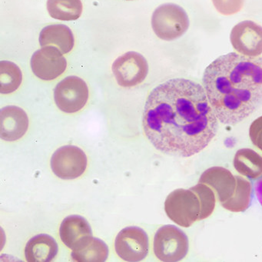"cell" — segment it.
I'll return each instance as SVG.
<instances>
[{
    "label": "cell",
    "instance_id": "ffe728a7",
    "mask_svg": "<svg viewBox=\"0 0 262 262\" xmlns=\"http://www.w3.org/2000/svg\"><path fill=\"white\" fill-rule=\"evenodd\" d=\"M108 255V247L96 237H93L83 248L73 251L71 254L73 260L79 262H104Z\"/></svg>",
    "mask_w": 262,
    "mask_h": 262
},
{
    "label": "cell",
    "instance_id": "7a4b0ae2",
    "mask_svg": "<svg viewBox=\"0 0 262 262\" xmlns=\"http://www.w3.org/2000/svg\"><path fill=\"white\" fill-rule=\"evenodd\" d=\"M202 84L219 120L239 123L262 107V58L220 56L205 70Z\"/></svg>",
    "mask_w": 262,
    "mask_h": 262
},
{
    "label": "cell",
    "instance_id": "d6986e66",
    "mask_svg": "<svg viewBox=\"0 0 262 262\" xmlns=\"http://www.w3.org/2000/svg\"><path fill=\"white\" fill-rule=\"evenodd\" d=\"M235 191L231 199L221 204L225 209L232 212H242L248 209L251 202L252 188L249 181L242 176H236Z\"/></svg>",
    "mask_w": 262,
    "mask_h": 262
},
{
    "label": "cell",
    "instance_id": "5bb4252c",
    "mask_svg": "<svg viewBox=\"0 0 262 262\" xmlns=\"http://www.w3.org/2000/svg\"><path fill=\"white\" fill-rule=\"evenodd\" d=\"M199 183L205 184L212 188L217 194L221 204L232 197L235 191V176L222 167H212L205 170L199 179Z\"/></svg>",
    "mask_w": 262,
    "mask_h": 262
},
{
    "label": "cell",
    "instance_id": "277c9868",
    "mask_svg": "<svg viewBox=\"0 0 262 262\" xmlns=\"http://www.w3.org/2000/svg\"><path fill=\"white\" fill-rule=\"evenodd\" d=\"M153 248L156 257L165 262L179 261L186 257L189 248L188 238L174 225H165L158 230Z\"/></svg>",
    "mask_w": 262,
    "mask_h": 262
},
{
    "label": "cell",
    "instance_id": "ba28073f",
    "mask_svg": "<svg viewBox=\"0 0 262 262\" xmlns=\"http://www.w3.org/2000/svg\"><path fill=\"white\" fill-rule=\"evenodd\" d=\"M87 163L86 155L74 145H65L58 148L51 159L53 173L60 179L69 180L82 176L86 169Z\"/></svg>",
    "mask_w": 262,
    "mask_h": 262
},
{
    "label": "cell",
    "instance_id": "7402d4cb",
    "mask_svg": "<svg viewBox=\"0 0 262 262\" xmlns=\"http://www.w3.org/2000/svg\"><path fill=\"white\" fill-rule=\"evenodd\" d=\"M190 189L197 194L200 202L199 221L203 220L211 215L215 207V196L212 189L203 183L198 184Z\"/></svg>",
    "mask_w": 262,
    "mask_h": 262
},
{
    "label": "cell",
    "instance_id": "5b68a950",
    "mask_svg": "<svg viewBox=\"0 0 262 262\" xmlns=\"http://www.w3.org/2000/svg\"><path fill=\"white\" fill-rule=\"evenodd\" d=\"M165 211L174 223L184 228L199 221L200 202L191 189H177L170 193L165 202Z\"/></svg>",
    "mask_w": 262,
    "mask_h": 262
},
{
    "label": "cell",
    "instance_id": "8fae6325",
    "mask_svg": "<svg viewBox=\"0 0 262 262\" xmlns=\"http://www.w3.org/2000/svg\"><path fill=\"white\" fill-rule=\"evenodd\" d=\"M231 45L239 54L257 57L262 54V27L245 20L234 27L230 35Z\"/></svg>",
    "mask_w": 262,
    "mask_h": 262
},
{
    "label": "cell",
    "instance_id": "e0dca14e",
    "mask_svg": "<svg viewBox=\"0 0 262 262\" xmlns=\"http://www.w3.org/2000/svg\"><path fill=\"white\" fill-rule=\"evenodd\" d=\"M234 167L237 172L251 179L262 176V156L254 150L242 148L235 153Z\"/></svg>",
    "mask_w": 262,
    "mask_h": 262
},
{
    "label": "cell",
    "instance_id": "52a82bcc",
    "mask_svg": "<svg viewBox=\"0 0 262 262\" xmlns=\"http://www.w3.org/2000/svg\"><path fill=\"white\" fill-rule=\"evenodd\" d=\"M112 70L120 86L131 88L145 80L148 76V65L143 56L128 52L115 60Z\"/></svg>",
    "mask_w": 262,
    "mask_h": 262
},
{
    "label": "cell",
    "instance_id": "4fadbf2b",
    "mask_svg": "<svg viewBox=\"0 0 262 262\" xmlns=\"http://www.w3.org/2000/svg\"><path fill=\"white\" fill-rule=\"evenodd\" d=\"M29 128V118L19 107L9 105L0 112V136L3 140L15 142L24 137Z\"/></svg>",
    "mask_w": 262,
    "mask_h": 262
},
{
    "label": "cell",
    "instance_id": "7c38bea8",
    "mask_svg": "<svg viewBox=\"0 0 262 262\" xmlns=\"http://www.w3.org/2000/svg\"><path fill=\"white\" fill-rule=\"evenodd\" d=\"M59 237L72 251L83 248L93 237L90 224L86 219L79 215H70L62 221Z\"/></svg>",
    "mask_w": 262,
    "mask_h": 262
},
{
    "label": "cell",
    "instance_id": "d4e9b609",
    "mask_svg": "<svg viewBox=\"0 0 262 262\" xmlns=\"http://www.w3.org/2000/svg\"><path fill=\"white\" fill-rule=\"evenodd\" d=\"M254 188H255L256 196H257V200H258L260 205L262 206V178L257 181Z\"/></svg>",
    "mask_w": 262,
    "mask_h": 262
},
{
    "label": "cell",
    "instance_id": "2e32d148",
    "mask_svg": "<svg viewBox=\"0 0 262 262\" xmlns=\"http://www.w3.org/2000/svg\"><path fill=\"white\" fill-rule=\"evenodd\" d=\"M39 43L42 47L47 46L57 47L62 54H68L74 47V36L67 26L55 24L42 29L39 34Z\"/></svg>",
    "mask_w": 262,
    "mask_h": 262
},
{
    "label": "cell",
    "instance_id": "6da1fadb",
    "mask_svg": "<svg viewBox=\"0 0 262 262\" xmlns=\"http://www.w3.org/2000/svg\"><path fill=\"white\" fill-rule=\"evenodd\" d=\"M142 123L156 149L183 158L205 149L219 128L203 87L180 78L166 81L149 93Z\"/></svg>",
    "mask_w": 262,
    "mask_h": 262
},
{
    "label": "cell",
    "instance_id": "3957f363",
    "mask_svg": "<svg viewBox=\"0 0 262 262\" xmlns=\"http://www.w3.org/2000/svg\"><path fill=\"white\" fill-rule=\"evenodd\" d=\"M151 27L159 39L174 40L186 33L189 27V18L185 10L179 6L163 4L153 13Z\"/></svg>",
    "mask_w": 262,
    "mask_h": 262
},
{
    "label": "cell",
    "instance_id": "603a6c76",
    "mask_svg": "<svg viewBox=\"0 0 262 262\" xmlns=\"http://www.w3.org/2000/svg\"><path fill=\"white\" fill-rule=\"evenodd\" d=\"M212 3L221 14L230 16L242 10L245 0H212Z\"/></svg>",
    "mask_w": 262,
    "mask_h": 262
},
{
    "label": "cell",
    "instance_id": "ac0fdd59",
    "mask_svg": "<svg viewBox=\"0 0 262 262\" xmlns=\"http://www.w3.org/2000/svg\"><path fill=\"white\" fill-rule=\"evenodd\" d=\"M47 10L53 19L73 21L82 15V4L81 0H48Z\"/></svg>",
    "mask_w": 262,
    "mask_h": 262
},
{
    "label": "cell",
    "instance_id": "9a60e30c",
    "mask_svg": "<svg viewBox=\"0 0 262 262\" xmlns=\"http://www.w3.org/2000/svg\"><path fill=\"white\" fill-rule=\"evenodd\" d=\"M57 242L48 234H41L32 237L25 248V256L29 262H50L57 255Z\"/></svg>",
    "mask_w": 262,
    "mask_h": 262
},
{
    "label": "cell",
    "instance_id": "9c48e42d",
    "mask_svg": "<svg viewBox=\"0 0 262 262\" xmlns=\"http://www.w3.org/2000/svg\"><path fill=\"white\" fill-rule=\"evenodd\" d=\"M148 237L146 233L138 227H127L118 234L115 249L118 255L125 261L136 262L148 255Z\"/></svg>",
    "mask_w": 262,
    "mask_h": 262
},
{
    "label": "cell",
    "instance_id": "30bf717a",
    "mask_svg": "<svg viewBox=\"0 0 262 262\" xmlns=\"http://www.w3.org/2000/svg\"><path fill=\"white\" fill-rule=\"evenodd\" d=\"M67 67V59L62 52L53 46L42 47L31 58L32 71L41 80L57 79L65 73Z\"/></svg>",
    "mask_w": 262,
    "mask_h": 262
},
{
    "label": "cell",
    "instance_id": "8992f818",
    "mask_svg": "<svg viewBox=\"0 0 262 262\" xmlns=\"http://www.w3.org/2000/svg\"><path fill=\"white\" fill-rule=\"evenodd\" d=\"M89 89L85 81L78 76H68L62 79L54 90V100L63 113H78L86 105Z\"/></svg>",
    "mask_w": 262,
    "mask_h": 262
},
{
    "label": "cell",
    "instance_id": "44dd1931",
    "mask_svg": "<svg viewBox=\"0 0 262 262\" xmlns=\"http://www.w3.org/2000/svg\"><path fill=\"white\" fill-rule=\"evenodd\" d=\"M23 74L17 65L10 61L0 62V93L10 94L20 86Z\"/></svg>",
    "mask_w": 262,
    "mask_h": 262
},
{
    "label": "cell",
    "instance_id": "cb8c5ba5",
    "mask_svg": "<svg viewBox=\"0 0 262 262\" xmlns=\"http://www.w3.org/2000/svg\"><path fill=\"white\" fill-rule=\"evenodd\" d=\"M249 136L253 145L262 151V116L257 118L251 123Z\"/></svg>",
    "mask_w": 262,
    "mask_h": 262
}]
</instances>
